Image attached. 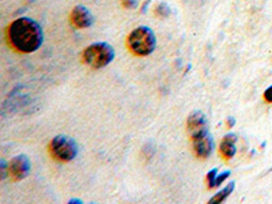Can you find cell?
<instances>
[{
    "label": "cell",
    "instance_id": "cell-7",
    "mask_svg": "<svg viewBox=\"0 0 272 204\" xmlns=\"http://www.w3.org/2000/svg\"><path fill=\"white\" fill-rule=\"evenodd\" d=\"M70 19H71V23L78 29H86V27H90L94 23L93 14L83 6H77L71 11Z\"/></svg>",
    "mask_w": 272,
    "mask_h": 204
},
{
    "label": "cell",
    "instance_id": "cell-14",
    "mask_svg": "<svg viewBox=\"0 0 272 204\" xmlns=\"http://www.w3.org/2000/svg\"><path fill=\"white\" fill-rule=\"evenodd\" d=\"M121 5L125 9H135L136 6H138V0H121Z\"/></svg>",
    "mask_w": 272,
    "mask_h": 204
},
{
    "label": "cell",
    "instance_id": "cell-12",
    "mask_svg": "<svg viewBox=\"0 0 272 204\" xmlns=\"http://www.w3.org/2000/svg\"><path fill=\"white\" fill-rule=\"evenodd\" d=\"M230 177V172L227 170V172H223V173H221V175H218L217 176V179H215V181H214V185L213 188H217L219 187L223 181H225L226 179H229Z\"/></svg>",
    "mask_w": 272,
    "mask_h": 204
},
{
    "label": "cell",
    "instance_id": "cell-6",
    "mask_svg": "<svg viewBox=\"0 0 272 204\" xmlns=\"http://www.w3.org/2000/svg\"><path fill=\"white\" fill-rule=\"evenodd\" d=\"M9 173L14 181L26 179L30 173V161L26 155H17L10 161Z\"/></svg>",
    "mask_w": 272,
    "mask_h": 204
},
{
    "label": "cell",
    "instance_id": "cell-4",
    "mask_svg": "<svg viewBox=\"0 0 272 204\" xmlns=\"http://www.w3.org/2000/svg\"><path fill=\"white\" fill-rule=\"evenodd\" d=\"M49 154L59 162H70L77 157L78 146L74 139L64 135L55 136L48 146Z\"/></svg>",
    "mask_w": 272,
    "mask_h": 204
},
{
    "label": "cell",
    "instance_id": "cell-8",
    "mask_svg": "<svg viewBox=\"0 0 272 204\" xmlns=\"http://www.w3.org/2000/svg\"><path fill=\"white\" fill-rule=\"evenodd\" d=\"M187 128L189 132V136H196L201 132L207 131V119L201 112H193L189 115L187 120Z\"/></svg>",
    "mask_w": 272,
    "mask_h": 204
},
{
    "label": "cell",
    "instance_id": "cell-11",
    "mask_svg": "<svg viewBox=\"0 0 272 204\" xmlns=\"http://www.w3.org/2000/svg\"><path fill=\"white\" fill-rule=\"evenodd\" d=\"M155 14H157L158 17L166 18L169 17L170 14H172V11H170V7L166 5V3H161V5H158L157 10H155Z\"/></svg>",
    "mask_w": 272,
    "mask_h": 204
},
{
    "label": "cell",
    "instance_id": "cell-1",
    "mask_svg": "<svg viewBox=\"0 0 272 204\" xmlns=\"http://www.w3.org/2000/svg\"><path fill=\"white\" fill-rule=\"evenodd\" d=\"M7 40L10 47L15 51L21 53H31L43 45V29L37 22L30 18H18L7 27Z\"/></svg>",
    "mask_w": 272,
    "mask_h": 204
},
{
    "label": "cell",
    "instance_id": "cell-5",
    "mask_svg": "<svg viewBox=\"0 0 272 204\" xmlns=\"http://www.w3.org/2000/svg\"><path fill=\"white\" fill-rule=\"evenodd\" d=\"M192 146H193V153L197 158L204 159L209 158L214 151V139L213 136L210 135L209 129L201 132L199 135L192 136Z\"/></svg>",
    "mask_w": 272,
    "mask_h": 204
},
{
    "label": "cell",
    "instance_id": "cell-3",
    "mask_svg": "<svg viewBox=\"0 0 272 204\" xmlns=\"http://www.w3.org/2000/svg\"><path fill=\"white\" fill-rule=\"evenodd\" d=\"M83 61L91 68H104L115 59V49L107 43L91 44L83 51Z\"/></svg>",
    "mask_w": 272,
    "mask_h": 204
},
{
    "label": "cell",
    "instance_id": "cell-16",
    "mask_svg": "<svg viewBox=\"0 0 272 204\" xmlns=\"http://www.w3.org/2000/svg\"><path fill=\"white\" fill-rule=\"evenodd\" d=\"M0 165H2V180H5L7 177V166H6L5 159H2Z\"/></svg>",
    "mask_w": 272,
    "mask_h": 204
},
{
    "label": "cell",
    "instance_id": "cell-2",
    "mask_svg": "<svg viewBox=\"0 0 272 204\" xmlns=\"http://www.w3.org/2000/svg\"><path fill=\"white\" fill-rule=\"evenodd\" d=\"M127 47L136 56H149L155 51L157 39L155 34L147 26H141L132 30L127 37Z\"/></svg>",
    "mask_w": 272,
    "mask_h": 204
},
{
    "label": "cell",
    "instance_id": "cell-13",
    "mask_svg": "<svg viewBox=\"0 0 272 204\" xmlns=\"http://www.w3.org/2000/svg\"><path fill=\"white\" fill-rule=\"evenodd\" d=\"M217 176H218V169H213L210 170V173L207 175V177H206V180H207V185H209L210 189H213L214 181L217 179Z\"/></svg>",
    "mask_w": 272,
    "mask_h": 204
},
{
    "label": "cell",
    "instance_id": "cell-17",
    "mask_svg": "<svg viewBox=\"0 0 272 204\" xmlns=\"http://www.w3.org/2000/svg\"><path fill=\"white\" fill-rule=\"evenodd\" d=\"M226 124H227V127L231 128L235 125V119H234L233 116H229V119L226 120Z\"/></svg>",
    "mask_w": 272,
    "mask_h": 204
},
{
    "label": "cell",
    "instance_id": "cell-10",
    "mask_svg": "<svg viewBox=\"0 0 272 204\" xmlns=\"http://www.w3.org/2000/svg\"><path fill=\"white\" fill-rule=\"evenodd\" d=\"M234 187H235V184L231 181V183H229V185H226L222 191H219L215 196H213L211 199H210L209 203L210 204H217V203H223L227 197H229L230 195H231V192L234 191Z\"/></svg>",
    "mask_w": 272,
    "mask_h": 204
},
{
    "label": "cell",
    "instance_id": "cell-9",
    "mask_svg": "<svg viewBox=\"0 0 272 204\" xmlns=\"http://www.w3.org/2000/svg\"><path fill=\"white\" fill-rule=\"evenodd\" d=\"M235 143H237V135L234 133H229L223 138L221 146H219V154L223 159H231L235 155Z\"/></svg>",
    "mask_w": 272,
    "mask_h": 204
},
{
    "label": "cell",
    "instance_id": "cell-15",
    "mask_svg": "<svg viewBox=\"0 0 272 204\" xmlns=\"http://www.w3.org/2000/svg\"><path fill=\"white\" fill-rule=\"evenodd\" d=\"M264 99L268 104H272V86H269L265 91H264Z\"/></svg>",
    "mask_w": 272,
    "mask_h": 204
},
{
    "label": "cell",
    "instance_id": "cell-18",
    "mask_svg": "<svg viewBox=\"0 0 272 204\" xmlns=\"http://www.w3.org/2000/svg\"><path fill=\"white\" fill-rule=\"evenodd\" d=\"M70 204H82V200L81 199H71L70 201H68Z\"/></svg>",
    "mask_w": 272,
    "mask_h": 204
}]
</instances>
